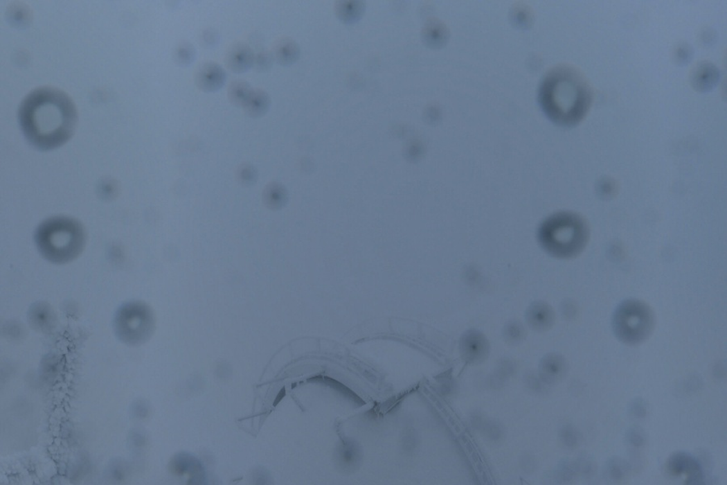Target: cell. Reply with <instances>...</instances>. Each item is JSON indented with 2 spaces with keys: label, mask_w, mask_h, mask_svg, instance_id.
Returning <instances> with one entry per match:
<instances>
[{
  "label": "cell",
  "mask_w": 727,
  "mask_h": 485,
  "mask_svg": "<svg viewBox=\"0 0 727 485\" xmlns=\"http://www.w3.org/2000/svg\"><path fill=\"white\" fill-rule=\"evenodd\" d=\"M18 123L28 142L41 150L61 147L75 133L78 113L65 91L52 87L34 89L19 106Z\"/></svg>",
  "instance_id": "6da1fadb"
},
{
  "label": "cell",
  "mask_w": 727,
  "mask_h": 485,
  "mask_svg": "<svg viewBox=\"0 0 727 485\" xmlns=\"http://www.w3.org/2000/svg\"><path fill=\"white\" fill-rule=\"evenodd\" d=\"M255 56V53L249 44L236 42L228 48L225 55V64L231 71L241 74L253 67Z\"/></svg>",
  "instance_id": "7c38bea8"
},
{
  "label": "cell",
  "mask_w": 727,
  "mask_h": 485,
  "mask_svg": "<svg viewBox=\"0 0 727 485\" xmlns=\"http://www.w3.org/2000/svg\"><path fill=\"white\" fill-rule=\"evenodd\" d=\"M562 309V314L565 315V317L572 319L576 314V308L575 306L571 303H566Z\"/></svg>",
  "instance_id": "e575fe53"
},
{
  "label": "cell",
  "mask_w": 727,
  "mask_h": 485,
  "mask_svg": "<svg viewBox=\"0 0 727 485\" xmlns=\"http://www.w3.org/2000/svg\"><path fill=\"white\" fill-rule=\"evenodd\" d=\"M526 319L528 325L537 332H546L555 322L554 310L546 303L537 302L528 308Z\"/></svg>",
  "instance_id": "5bb4252c"
},
{
  "label": "cell",
  "mask_w": 727,
  "mask_h": 485,
  "mask_svg": "<svg viewBox=\"0 0 727 485\" xmlns=\"http://www.w3.org/2000/svg\"><path fill=\"white\" fill-rule=\"evenodd\" d=\"M226 73L215 62H205L197 67L195 72V84L204 92H215L224 86Z\"/></svg>",
  "instance_id": "30bf717a"
},
{
  "label": "cell",
  "mask_w": 727,
  "mask_h": 485,
  "mask_svg": "<svg viewBox=\"0 0 727 485\" xmlns=\"http://www.w3.org/2000/svg\"><path fill=\"white\" fill-rule=\"evenodd\" d=\"M715 376L717 378H724L726 375V367L724 362H719L714 368Z\"/></svg>",
  "instance_id": "836d02e7"
},
{
  "label": "cell",
  "mask_w": 727,
  "mask_h": 485,
  "mask_svg": "<svg viewBox=\"0 0 727 485\" xmlns=\"http://www.w3.org/2000/svg\"><path fill=\"white\" fill-rule=\"evenodd\" d=\"M170 469L179 477H188L189 484H202L205 480L202 464L190 455L181 453L174 456L170 463Z\"/></svg>",
  "instance_id": "4fadbf2b"
},
{
  "label": "cell",
  "mask_w": 727,
  "mask_h": 485,
  "mask_svg": "<svg viewBox=\"0 0 727 485\" xmlns=\"http://www.w3.org/2000/svg\"><path fill=\"white\" fill-rule=\"evenodd\" d=\"M656 321V315L647 303L631 299L624 300L616 308L611 325L619 342L634 346L651 337Z\"/></svg>",
  "instance_id": "5b68a950"
},
{
  "label": "cell",
  "mask_w": 727,
  "mask_h": 485,
  "mask_svg": "<svg viewBox=\"0 0 727 485\" xmlns=\"http://www.w3.org/2000/svg\"><path fill=\"white\" fill-rule=\"evenodd\" d=\"M114 328L116 337L129 346L147 342L154 328V319L148 306L140 302L125 303L115 314Z\"/></svg>",
  "instance_id": "8992f818"
},
{
  "label": "cell",
  "mask_w": 727,
  "mask_h": 485,
  "mask_svg": "<svg viewBox=\"0 0 727 485\" xmlns=\"http://www.w3.org/2000/svg\"><path fill=\"white\" fill-rule=\"evenodd\" d=\"M35 242L41 255L53 264L74 261L84 249V227L74 218L53 217L37 227Z\"/></svg>",
  "instance_id": "3957f363"
},
{
  "label": "cell",
  "mask_w": 727,
  "mask_h": 485,
  "mask_svg": "<svg viewBox=\"0 0 727 485\" xmlns=\"http://www.w3.org/2000/svg\"><path fill=\"white\" fill-rule=\"evenodd\" d=\"M271 104L268 92L260 89H253L244 106V113L251 118H260L268 114Z\"/></svg>",
  "instance_id": "ac0fdd59"
},
{
  "label": "cell",
  "mask_w": 727,
  "mask_h": 485,
  "mask_svg": "<svg viewBox=\"0 0 727 485\" xmlns=\"http://www.w3.org/2000/svg\"><path fill=\"white\" fill-rule=\"evenodd\" d=\"M715 34L712 30H705L701 33V40L705 45H711L712 42L715 40Z\"/></svg>",
  "instance_id": "d6a6232c"
},
{
  "label": "cell",
  "mask_w": 727,
  "mask_h": 485,
  "mask_svg": "<svg viewBox=\"0 0 727 485\" xmlns=\"http://www.w3.org/2000/svg\"><path fill=\"white\" fill-rule=\"evenodd\" d=\"M596 191L601 198L609 199L615 195L617 191V184L613 178L603 177L596 184Z\"/></svg>",
  "instance_id": "4316f807"
},
{
  "label": "cell",
  "mask_w": 727,
  "mask_h": 485,
  "mask_svg": "<svg viewBox=\"0 0 727 485\" xmlns=\"http://www.w3.org/2000/svg\"><path fill=\"white\" fill-rule=\"evenodd\" d=\"M176 60L179 65L188 66L195 60L197 51L192 44L183 42L178 46L176 51Z\"/></svg>",
  "instance_id": "cb8c5ba5"
},
{
  "label": "cell",
  "mask_w": 727,
  "mask_h": 485,
  "mask_svg": "<svg viewBox=\"0 0 727 485\" xmlns=\"http://www.w3.org/2000/svg\"><path fill=\"white\" fill-rule=\"evenodd\" d=\"M239 174L242 181L245 182H254V179H256L257 177L256 170L251 164L242 165L240 168Z\"/></svg>",
  "instance_id": "4dcf8cb0"
},
{
  "label": "cell",
  "mask_w": 727,
  "mask_h": 485,
  "mask_svg": "<svg viewBox=\"0 0 727 485\" xmlns=\"http://www.w3.org/2000/svg\"><path fill=\"white\" fill-rule=\"evenodd\" d=\"M31 326L38 332L48 333L55 327L56 315L46 303L33 304L28 314Z\"/></svg>",
  "instance_id": "9a60e30c"
},
{
  "label": "cell",
  "mask_w": 727,
  "mask_h": 485,
  "mask_svg": "<svg viewBox=\"0 0 727 485\" xmlns=\"http://www.w3.org/2000/svg\"><path fill=\"white\" fill-rule=\"evenodd\" d=\"M568 368V362L564 356L559 353H549L541 358L539 376L546 385H555L564 380Z\"/></svg>",
  "instance_id": "8fae6325"
},
{
  "label": "cell",
  "mask_w": 727,
  "mask_h": 485,
  "mask_svg": "<svg viewBox=\"0 0 727 485\" xmlns=\"http://www.w3.org/2000/svg\"><path fill=\"white\" fill-rule=\"evenodd\" d=\"M625 440L633 450H639L646 446L647 435L641 427L633 426L627 431Z\"/></svg>",
  "instance_id": "603a6c76"
},
{
  "label": "cell",
  "mask_w": 727,
  "mask_h": 485,
  "mask_svg": "<svg viewBox=\"0 0 727 485\" xmlns=\"http://www.w3.org/2000/svg\"><path fill=\"white\" fill-rule=\"evenodd\" d=\"M201 41L204 46L212 48L219 42V34L215 28L206 29L202 33Z\"/></svg>",
  "instance_id": "f546056e"
},
{
  "label": "cell",
  "mask_w": 727,
  "mask_h": 485,
  "mask_svg": "<svg viewBox=\"0 0 727 485\" xmlns=\"http://www.w3.org/2000/svg\"><path fill=\"white\" fill-rule=\"evenodd\" d=\"M631 470V466L627 461L617 456L610 458L605 466L606 475L614 482H623Z\"/></svg>",
  "instance_id": "44dd1931"
},
{
  "label": "cell",
  "mask_w": 727,
  "mask_h": 485,
  "mask_svg": "<svg viewBox=\"0 0 727 485\" xmlns=\"http://www.w3.org/2000/svg\"><path fill=\"white\" fill-rule=\"evenodd\" d=\"M491 346L487 338L478 330H469L460 342V352L463 360L472 365H478L489 357Z\"/></svg>",
  "instance_id": "ba28073f"
},
{
  "label": "cell",
  "mask_w": 727,
  "mask_h": 485,
  "mask_svg": "<svg viewBox=\"0 0 727 485\" xmlns=\"http://www.w3.org/2000/svg\"><path fill=\"white\" fill-rule=\"evenodd\" d=\"M701 385V380L699 377L691 376L683 382V388H685L686 392H692L699 389Z\"/></svg>",
  "instance_id": "1f68e13d"
},
{
  "label": "cell",
  "mask_w": 727,
  "mask_h": 485,
  "mask_svg": "<svg viewBox=\"0 0 727 485\" xmlns=\"http://www.w3.org/2000/svg\"><path fill=\"white\" fill-rule=\"evenodd\" d=\"M366 9V3L359 0L337 1L334 7L336 17L345 24H354L360 21L365 15Z\"/></svg>",
  "instance_id": "e0dca14e"
},
{
  "label": "cell",
  "mask_w": 727,
  "mask_h": 485,
  "mask_svg": "<svg viewBox=\"0 0 727 485\" xmlns=\"http://www.w3.org/2000/svg\"><path fill=\"white\" fill-rule=\"evenodd\" d=\"M628 412L633 418L644 419L648 414L647 403L642 398H634L633 400L629 402Z\"/></svg>",
  "instance_id": "484cf974"
},
{
  "label": "cell",
  "mask_w": 727,
  "mask_h": 485,
  "mask_svg": "<svg viewBox=\"0 0 727 485\" xmlns=\"http://www.w3.org/2000/svg\"><path fill=\"white\" fill-rule=\"evenodd\" d=\"M720 80V71L710 61H701L692 67L690 82L693 89L706 94L715 89Z\"/></svg>",
  "instance_id": "9c48e42d"
},
{
  "label": "cell",
  "mask_w": 727,
  "mask_h": 485,
  "mask_svg": "<svg viewBox=\"0 0 727 485\" xmlns=\"http://www.w3.org/2000/svg\"><path fill=\"white\" fill-rule=\"evenodd\" d=\"M559 436L562 443L567 446V448H576L580 443V434L578 431H577L574 427L571 425L562 427V429L560 430Z\"/></svg>",
  "instance_id": "f1b7e54d"
},
{
  "label": "cell",
  "mask_w": 727,
  "mask_h": 485,
  "mask_svg": "<svg viewBox=\"0 0 727 485\" xmlns=\"http://www.w3.org/2000/svg\"><path fill=\"white\" fill-rule=\"evenodd\" d=\"M422 37L429 46L439 48L443 46L448 40V29L443 23L433 19L425 24L422 31Z\"/></svg>",
  "instance_id": "d6986e66"
},
{
  "label": "cell",
  "mask_w": 727,
  "mask_h": 485,
  "mask_svg": "<svg viewBox=\"0 0 727 485\" xmlns=\"http://www.w3.org/2000/svg\"><path fill=\"white\" fill-rule=\"evenodd\" d=\"M274 61L271 52L262 51L255 55L253 67L256 71L266 72L271 69Z\"/></svg>",
  "instance_id": "83f0119b"
},
{
  "label": "cell",
  "mask_w": 727,
  "mask_h": 485,
  "mask_svg": "<svg viewBox=\"0 0 727 485\" xmlns=\"http://www.w3.org/2000/svg\"><path fill=\"white\" fill-rule=\"evenodd\" d=\"M526 331L521 323L513 321L508 324L503 329V337L509 344H518L525 340Z\"/></svg>",
  "instance_id": "7402d4cb"
},
{
  "label": "cell",
  "mask_w": 727,
  "mask_h": 485,
  "mask_svg": "<svg viewBox=\"0 0 727 485\" xmlns=\"http://www.w3.org/2000/svg\"><path fill=\"white\" fill-rule=\"evenodd\" d=\"M252 91L253 89L249 82L242 80H236L231 82L228 87L227 97L233 105L244 108Z\"/></svg>",
  "instance_id": "ffe728a7"
},
{
  "label": "cell",
  "mask_w": 727,
  "mask_h": 485,
  "mask_svg": "<svg viewBox=\"0 0 727 485\" xmlns=\"http://www.w3.org/2000/svg\"><path fill=\"white\" fill-rule=\"evenodd\" d=\"M274 60L282 66H290L299 60L300 46L294 39L281 37L274 44L273 48Z\"/></svg>",
  "instance_id": "2e32d148"
},
{
  "label": "cell",
  "mask_w": 727,
  "mask_h": 485,
  "mask_svg": "<svg viewBox=\"0 0 727 485\" xmlns=\"http://www.w3.org/2000/svg\"><path fill=\"white\" fill-rule=\"evenodd\" d=\"M588 223L571 212L557 213L540 227L538 238L548 254L557 258H572L581 254L589 240Z\"/></svg>",
  "instance_id": "277c9868"
},
{
  "label": "cell",
  "mask_w": 727,
  "mask_h": 485,
  "mask_svg": "<svg viewBox=\"0 0 727 485\" xmlns=\"http://www.w3.org/2000/svg\"><path fill=\"white\" fill-rule=\"evenodd\" d=\"M665 470L673 479L683 478L687 485L704 484L705 470L701 461L686 451H676L667 460Z\"/></svg>",
  "instance_id": "52a82bcc"
},
{
  "label": "cell",
  "mask_w": 727,
  "mask_h": 485,
  "mask_svg": "<svg viewBox=\"0 0 727 485\" xmlns=\"http://www.w3.org/2000/svg\"><path fill=\"white\" fill-rule=\"evenodd\" d=\"M694 51L692 47L686 42H681L674 48L673 60L679 66H685L690 63L693 58Z\"/></svg>",
  "instance_id": "d4e9b609"
},
{
  "label": "cell",
  "mask_w": 727,
  "mask_h": 485,
  "mask_svg": "<svg viewBox=\"0 0 727 485\" xmlns=\"http://www.w3.org/2000/svg\"><path fill=\"white\" fill-rule=\"evenodd\" d=\"M594 91L578 68L562 64L552 68L541 81L539 102L553 123L566 127L579 125L593 105Z\"/></svg>",
  "instance_id": "7a4b0ae2"
}]
</instances>
